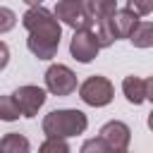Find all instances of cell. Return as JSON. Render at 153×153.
I'll return each mask as SVG.
<instances>
[{"instance_id":"obj_1","label":"cell","mask_w":153,"mask_h":153,"mask_svg":"<svg viewBox=\"0 0 153 153\" xmlns=\"http://www.w3.org/2000/svg\"><path fill=\"white\" fill-rule=\"evenodd\" d=\"M22 26L29 33L26 48H29V53L33 57H38V60H53L57 55L60 41H62V24L53 17L50 10H45L43 5L29 7L22 14Z\"/></svg>"},{"instance_id":"obj_2","label":"cell","mask_w":153,"mask_h":153,"mask_svg":"<svg viewBox=\"0 0 153 153\" xmlns=\"http://www.w3.org/2000/svg\"><path fill=\"white\" fill-rule=\"evenodd\" d=\"M86 127H88V117H86V112H81L76 108L50 110L41 122L45 139H72V136L84 134Z\"/></svg>"},{"instance_id":"obj_3","label":"cell","mask_w":153,"mask_h":153,"mask_svg":"<svg viewBox=\"0 0 153 153\" xmlns=\"http://www.w3.org/2000/svg\"><path fill=\"white\" fill-rule=\"evenodd\" d=\"M76 88H79V98L91 108H105L115 98V86L103 74H93V76L84 79Z\"/></svg>"},{"instance_id":"obj_4","label":"cell","mask_w":153,"mask_h":153,"mask_svg":"<svg viewBox=\"0 0 153 153\" xmlns=\"http://www.w3.org/2000/svg\"><path fill=\"white\" fill-rule=\"evenodd\" d=\"M53 17L74 29V31H84V29H91L93 19L88 17L86 7H84V0H57L55 2V10H53Z\"/></svg>"},{"instance_id":"obj_5","label":"cell","mask_w":153,"mask_h":153,"mask_svg":"<svg viewBox=\"0 0 153 153\" xmlns=\"http://www.w3.org/2000/svg\"><path fill=\"white\" fill-rule=\"evenodd\" d=\"M43 81H45V91L53 93V96H69L76 91L79 81H76V74L67 67V65H50L43 74Z\"/></svg>"},{"instance_id":"obj_6","label":"cell","mask_w":153,"mask_h":153,"mask_svg":"<svg viewBox=\"0 0 153 153\" xmlns=\"http://www.w3.org/2000/svg\"><path fill=\"white\" fill-rule=\"evenodd\" d=\"M45 98H48V96H45V88L33 86V84H24V86H19V88L12 93V100L17 103L22 117H36L38 110L43 108Z\"/></svg>"},{"instance_id":"obj_7","label":"cell","mask_w":153,"mask_h":153,"mask_svg":"<svg viewBox=\"0 0 153 153\" xmlns=\"http://www.w3.org/2000/svg\"><path fill=\"white\" fill-rule=\"evenodd\" d=\"M98 139H103L112 153H124L129 148V141H131V129L122 120H110L100 127Z\"/></svg>"},{"instance_id":"obj_8","label":"cell","mask_w":153,"mask_h":153,"mask_svg":"<svg viewBox=\"0 0 153 153\" xmlns=\"http://www.w3.org/2000/svg\"><path fill=\"white\" fill-rule=\"evenodd\" d=\"M98 43H96V36L91 33V29H84V31H74L72 41H69V55L81 62V65H88L98 57Z\"/></svg>"},{"instance_id":"obj_9","label":"cell","mask_w":153,"mask_h":153,"mask_svg":"<svg viewBox=\"0 0 153 153\" xmlns=\"http://www.w3.org/2000/svg\"><path fill=\"white\" fill-rule=\"evenodd\" d=\"M122 93H124V98L131 105H141V103H146V100L153 98V79L151 76L143 79V76L129 74V76L122 79Z\"/></svg>"},{"instance_id":"obj_10","label":"cell","mask_w":153,"mask_h":153,"mask_svg":"<svg viewBox=\"0 0 153 153\" xmlns=\"http://www.w3.org/2000/svg\"><path fill=\"white\" fill-rule=\"evenodd\" d=\"M108 22H110V26H112L115 38H129V33L134 31V26H136L141 19H139L131 10L122 7V10H115L112 17H108Z\"/></svg>"},{"instance_id":"obj_11","label":"cell","mask_w":153,"mask_h":153,"mask_svg":"<svg viewBox=\"0 0 153 153\" xmlns=\"http://www.w3.org/2000/svg\"><path fill=\"white\" fill-rule=\"evenodd\" d=\"M0 153H31V143L24 134L10 131L0 139Z\"/></svg>"},{"instance_id":"obj_12","label":"cell","mask_w":153,"mask_h":153,"mask_svg":"<svg viewBox=\"0 0 153 153\" xmlns=\"http://www.w3.org/2000/svg\"><path fill=\"white\" fill-rule=\"evenodd\" d=\"M129 41L134 48H151L153 45V24L148 19H141L134 26V31L129 33Z\"/></svg>"},{"instance_id":"obj_13","label":"cell","mask_w":153,"mask_h":153,"mask_svg":"<svg viewBox=\"0 0 153 153\" xmlns=\"http://www.w3.org/2000/svg\"><path fill=\"white\" fill-rule=\"evenodd\" d=\"M84 7H86V12L93 22L96 19H108L117 10V0H84Z\"/></svg>"},{"instance_id":"obj_14","label":"cell","mask_w":153,"mask_h":153,"mask_svg":"<svg viewBox=\"0 0 153 153\" xmlns=\"http://www.w3.org/2000/svg\"><path fill=\"white\" fill-rule=\"evenodd\" d=\"M91 33L96 36V43H98V48H110L117 38H115V33H112V26H110V22L108 19H96L93 24H91Z\"/></svg>"},{"instance_id":"obj_15","label":"cell","mask_w":153,"mask_h":153,"mask_svg":"<svg viewBox=\"0 0 153 153\" xmlns=\"http://www.w3.org/2000/svg\"><path fill=\"white\" fill-rule=\"evenodd\" d=\"M19 117L22 115H19V108L12 100V96H0V120L2 122H14Z\"/></svg>"},{"instance_id":"obj_16","label":"cell","mask_w":153,"mask_h":153,"mask_svg":"<svg viewBox=\"0 0 153 153\" xmlns=\"http://www.w3.org/2000/svg\"><path fill=\"white\" fill-rule=\"evenodd\" d=\"M38 153H72L67 139H45L38 146Z\"/></svg>"},{"instance_id":"obj_17","label":"cell","mask_w":153,"mask_h":153,"mask_svg":"<svg viewBox=\"0 0 153 153\" xmlns=\"http://www.w3.org/2000/svg\"><path fill=\"white\" fill-rule=\"evenodd\" d=\"M79 153H112V151L108 148V143H105L103 139H98V136H93V139H86V141L81 143V148H79Z\"/></svg>"},{"instance_id":"obj_18","label":"cell","mask_w":153,"mask_h":153,"mask_svg":"<svg viewBox=\"0 0 153 153\" xmlns=\"http://www.w3.org/2000/svg\"><path fill=\"white\" fill-rule=\"evenodd\" d=\"M127 10H131L139 19L153 12V0H127Z\"/></svg>"},{"instance_id":"obj_19","label":"cell","mask_w":153,"mask_h":153,"mask_svg":"<svg viewBox=\"0 0 153 153\" xmlns=\"http://www.w3.org/2000/svg\"><path fill=\"white\" fill-rule=\"evenodd\" d=\"M17 26V14L10 7H0V33H7Z\"/></svg>"},{"instance_id":"obj_20","label":"cell","mask_w":153,"mask_h":153,"mask_svg":"<svg viewBox=\"0 0 153 153\" xmlns=\"http://www.w3.org/2000/svg\"><path fill=\"white\" fill-rule=\"evenodd\" d=\"M7 62H10V48L5 41H0V72L7 67Z\"/></svg>"},{"instance_id":"obj_21","label":"cell","mask_w":153,"mask_h":153,"mask_svg":"<svg viewBox=\"0 0 153 153\" xmlns=\"http://www.w3.org/2000/svg\"><path fill=\"white\" fill-rule=\"evenodd\" d=\"M29 7H38V5H43V0H24Z\"/></svg>"},{"instance_id":"obj_22","label":"cell","mask_w":153,"mask_h":153,"mask_svg":"<svg viewBox=\"0 0 153 153\" xmlns=\"http://www.w3.org/2000/svg\"><path fill=\"white\" fill-rule=\"evenodd\" d=\"M124 153H127V151H124Z\"/></svg>"}]
</instances>
